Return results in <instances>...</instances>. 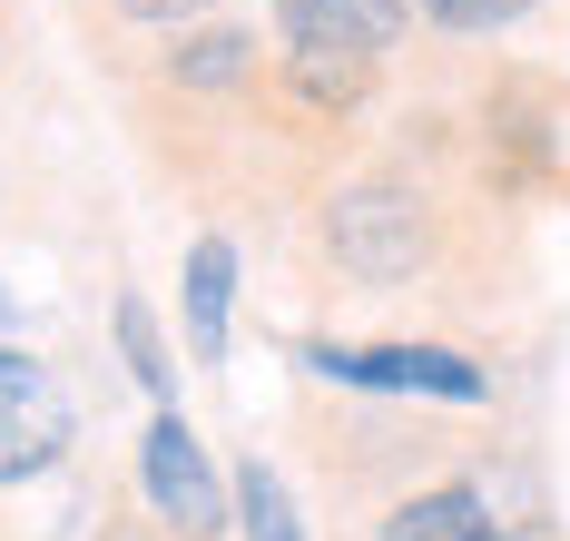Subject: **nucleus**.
<instances>
[{"label":"nucleus","mask_w":570,"mask_h":541,"mask_svg":"<svg viewBox=\"0 0 570 541\" xmlns=\"http://www.w3.org/2000/svg\"><path fill=\"white\" fill-rule=\"evenodd\" d=\"M384 541H502V522L482 512V492L443 482V492H413L394 522H384Z\"/></svg>","instance_id":"nucleus-7"},{"label":"nucleus","mask_w":570,"mask_h":541,"mask_svg":"<svg viewBox=\"0 0 570 541\" xmlns=\"http://www.w3.org/2000/svg\"><path fill=\"white\" fill-rule=\"evenodd\" d=\"M0 315H10V286H0Z\"/></svg>","instance_id":"nucleus-14"},{"label":"nucleus","mask_w":570,"mask_h":541,"mask_svg":"<svg viewBox=\"0 0 570 541\" xmlns=\"http://www.w3.org/2000/svg\"><path fill=\"white\" fill-rule=\"evenodd\" d=\"M236 502H246V541H305V532H295V502H285V482L266 473V463H246Z\"/></svg>","instance_id":"nucleus-9"},{"label":"nucleus","mask_w":570,"mask_h":541,"mask_svg":"<svg viewBox=\"0 0 570 541\" xmlns=\"http://www.w3.org/2000/svg\"><path fill=\"white\" fill-rule=\"evenodd\" d=\"M246 50H256V40H236V30H197V40L177 50V79H197V89H217V79H246Z\"/></svg>","instance_id":"nucleus-10"},{"label":"nucleus","mask_w":570,"mask_h":541,"mask_svg":"<svg viewBox=\"0 0 570 541\" xmlns=\"http://www.w3.org/2000/svg\"><path fill=\"white\" fill-rule=\"evenodd\" d=\"M118 345H128V374L168 404V394H177V364H168V345H158V325H148V305H138V296H118Z\"/></svg>","instance_id":"nucleus-8"},{"label":"nucleus","mask_w":570,"mask_h":541,"mask_svg":"<svg viewBox=\"0 0 570 541\" xmlns=\"http://www.w3.org/2000/svg\"><path fill=\"white\" fill-rule=\"evenodd\" d=\"M118 10H128V20H187L197 0H118Z\"/></svg>","instance_id":"nucleus-13"},{"label":"nucleus","mask_w":570,"mask_h":541,"mask_svg":"<svg viewBox=\"0 0 570 541\" xmlns=\"http://www.w3.org/2000/svg\"><path fill=\"white\" fill-rule=\"evenodd\" d=\"M295 79H305L315 99H354V89H364V60H295Z\"/></svg>","instance_id":"nucleus-12"},{"label":"nucleus","mask_w":570,"mask_h":541,"mask_svg":"<svg viewBox=\"0 0 570 541\" xmlns=\"http://www.w3.org/2000/svg\"><path fill=\"white\" fill-rule=\"evenodd\" d=\"M413 256H423V217H413L403 187H354L335 207V266H354V276H413Z\"/></svg>","instance_id":"nucleus-4"},{"label":"nucleus","mask_w":570,"mask_h":541,"mask_svg":"<svg viewBox=\"0 0 570 541\" xmlns=\"http://www.w3.org/2000/svg\"><path fill=\"white\" fill-rule=\"evenodd\" d=\"M315 374L335 384H374V394H443V404H482V364L443 355V345H305Z\"/></svg>","instance_id":"nucleus-1"},{"label":"nucleus","mask_w":570,"mask_h":541,"mask_svg":"<svg viewBox=\"0 0 570 541\" xmlns=\"http://www.w3.org/2000/svg\"><path fill=\"white\" fill-rule=\"evenodd\" d=\"M227 296H236V246L197 237V256H187V345H197V364L227 355Z\"/></svg>","instance_id":"nucleus-6"},{"label":"nucleus","mask_w":570,"mask_h":541,"mask_svg":"<svg viewBox=\"0 0 570 541\" xmlns=\"http://www.w3.org/2000/svg\"><path fill=\"white\" fill-rule=\"evenodd\" d=\"M59 443H69V404H59V384L30 355H0V482L50 473Z\"/></svg>","instance_id":"nucleus-3"},{"label":"nucleus","mask_w":570,"mask_h":541,"mask_svg":"<svg viewBox=\"0 0 570 541\" xmlns=\"http://www.w3.org/2000/svg\"><path fill=\"white\" fill-rule=\"evenodd\" d=\"M423 10H433L443 30H512L531 0H423Z\"/></svg>","instance_id":"nucleus-11"},{"label":"nucleus","mask_w":570,"mask_h":541,"mask_svg":"<svg viewBox=\"0 0 570 541\" xmlns=\"http://www.w3.org/2000/svg\"><path fill=\"white\" fill-rule=\"evenodd\" d=\"M403 20H413V0H285L295 60H374V50H394Z\"/></svg>","instance_id":"nucleus-5"},{"label":"nucleus","mask_w":570,"mask_h":541,"mask_svg":"<svg viewBox=\"0 0 570 541\" xmlns=\"http://www.w3.org/2000/svg\"><path fill=\"white\" fill-rule=\"evenodd\" d=\"M138 473H148V502L168 512L187 541H207V532H227V492H217V473H207V453H197V433L177 414L148 423V443H138Z\"/></svg>","instance_id":"nucleus-2"}]
</instances>
